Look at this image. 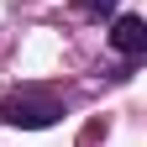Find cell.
Masks as SVG:
<instances>
[{
    "label": "cell",
    "instance_id": "obj_1",
    "mask_svg": "<svg viewBox=\"0 0 147 147\" xmlns=\"http://www.w3.org/2000/svg\"><path fill=\"white\" fill-rule=\"evenodd\" d=\"M63 116V105L53 100V95H21V89H16V95H5L0 100V121H11V126H26V131H42V126H53Z\"/></svg>",
    "mask_w": 147,
    "mask_h": 147
},
{
    "label": "cell",
    "instance_id": "obj_2",
    "mask_svg": "<svg viewBox=\"0 0 147 147\" xmlns=\"http://www.w3.org/2000/svg\"><path fill=\"white\" fill-rule=\"evenodd\" d=\"M110 47H116L121 58H142L147 53V21L142 16H116V21H110Z\"/></svg>",
    "mask_w": 147,
    "mask_h": 147
},
{
    "label": "cell",
    "instance_id": "obj_3",
    "mask_svg": "<svg viewBox=\"0 0 147 147\" xmlns=\"http://www.w3.org/2000/svg\"><path fill=\"white\" fill-rule=\"evenodd\" d=\"M84 11H89V16H110V11H116V0H84Z\"/></svg>",
    "mask_w": 147,
    "mask_h": 147
}]
</instances>
